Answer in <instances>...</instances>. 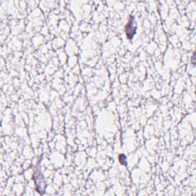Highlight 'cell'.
<instances>
[{
  "label": "cell",
  "mask_w": 196,
  "mask_h": 196,
  "mask_svg": "<svg viewBox=\"0 0 196 196\" xmlns=\"http://www.w3.org/2000/svg\"><path fill=\"white\" fill-rule=\"evenodd\" d=\"M119 159H120V162L121 164L124 165V166H126V156L124 155H123V154H121V155H120V157H119Z\"/></svg>",
  "instance_id": "obj_2"
},
{
  "label": "cell",
  "mask_w": 196,
  "mask_h": 196,
  "mask_svg": "<svg viewBox=\"0 0 196 196\" xmlns=\"http://www.w3.org/2000/svg\"><path fill=\"white\" fill-rule=\"evenodd\" d=\"M136 27L135 25L134 18L131 16L127 25L126 26V36H127L128 39H132L133 38L134 35L136 34Z\"/></svg>",
  "instance_id": "obj_1"
}]
</instances>
